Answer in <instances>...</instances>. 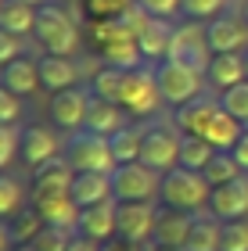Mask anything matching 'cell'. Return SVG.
Masks as SVG:
<instances>
[{
	"label": "cell",
	"instance_id": "obj_1",
	"mask_svg": "<svg viewBox=\"0 0 248 251\" xmlns=\"http://www.w3.org/2000/svg\"><path fill=\"white\" fill-rule=\"evenodd\" d=\"M94 43H97V54L105 65H115V68H137L140 58V47H137V32H133L119 15L111 18H97L94 25Z\"/></svg>",
	"mask_w": 248,
	"mask_h": 251
},
{
	"label": "cell",
	"instance_id": "obj_2",
	"mask_svg": "<svg viewBox=\"0 0 248 251\" xmlns=\"http://www.w3.org/2000/svg\"><path fill=\"white\" fill-rule=\"evenodd\" d=\"M162 201L165 208H180V212H205L212 201V183L205 179V173L176 165L173 173L162 176Z\"/></svg>",
	"mask_w": 248,
	"mask_h": 251
},
{
	"label": "cell",
	"instance_id": "obj_3",
	"mask_svg": "<svg viewBox=\"0 0 248 251\" xmlns=\"http://www.w3.org/2000/svg\"><path fill=\"white\" fill-rule=\"evenodd\" d=\"M32 36L40 40L43 54H61V58H72L80 50V25L72 22V15L58 4H43L36 11V29Z\"/></svg>",
	"mask_w": 248,
	"mask_h": 251
},
{
	"label": "cell",
	"instance_id": "obj_4",
	"mask_svg": "<svg viewBox=\"0 0 248 251\" xmlns=\"http://www.w3.org/2000/svg\"><path fill=\"white\" fill-rule=\"evenodd\" d=\"M119 104L130 119H148L159 111L162 104V90H159V72L155 68H126V79H122V94H119Z\"/></svg>",
	"mask_w": 248,
	"mask_h": 251
},
{
	"label": "cell",
	"instance_id": "obj_5",
	"mask_svg": "<svg viewBox=\"0 0 248 251\" xmlns=\"http://www.w3.org/2000/svg\"><path fill=\"white\" fill-rule=\"evenodd\" d=\"M65 158L76 173H115L119 162L111 154V140L108 136H97V133H72L69 136V147H65Z\"/></svg>",
	"mask_w": 248,
	"mask_h": 251
},
{
	"label": "cell",
	"instance_id": "obj_6",
	"mask_svg": "<svg viewBox=\"0 0 248 251\" xmlns=\"http://www.w3.org/2000/svg\"><path fill=\"white\" fill-rule=\"evenodd\" d=\"M155 72H159V90H162L165 104L184 108V104H191V100L205 97V86H209L205 72H194V68H187L180 61H162Z\"/></svg>",
	"mask_w": 248,
	"mask_h": 251
},
{
	"label": "cell",
	"instance_id": "obj_7",
	"mask_svg": "<svg viewBox=\"0 0 248 251\" xmlns=\"http://www.w3.org/2000/svg\"><path fill=\"white\" fill-rule=\"evenodd\" d=\"M111 194H115L119 204L126 201H155L162 194V176L148 169L144 162H130V165H119L111 173Z\"/></svg>",
	"mask_w": 248,
	"mask_h": 251
},
{
	"label": "cell",
	"instance_id": "obj_8",
	"mask_svg": "<svg viewBox=\"0 0 248 251\" xmlns=\"http://www.w3.org/2000/svg\"><path fill=\"white\" fill-rule=\"evenodd\" d=\"M180 144H184L180 129H173V126H151V129H144L140 162L148 169H155L159 176H165L180 165Z\"/></svg>",
	"mask_w": 248,
	"mask_h": 251
},
{
	"label": "cell",
	"instance_id": "obj_9",
	"mask_svg": "<svg viewBox=\"0 0 248 251\" xmlns=\"http://www.w3.org/2000/svg\"><path fill=\"white\" fill-rule=\"evenodd\" d=\"M169 61H180V65H187V68H194V72H209V65H212V47H209L205 25H198V22L176 25Z\"/></svg>",
	"mask_w": 248,
	"mask_h": 251
},
{
	"label": "cell",
	"instance_id": "obj_10",
	"mask_svg": "<svg viewBox=\"0 0 248 251\" xmlns=\"http://www.w3.org/2000/svg\"><path fill=\"white\" fill-rule=\"evenodd\" d=\"M155 226H159V208L155 201H126L119 204V241L126 244H151Z\"/></svg>",
	"mask_w": 248,
	"mask_h": 251
},
{
	"label": "cell",
	"instance_id": "obj_11",
	"mask_svg": "<svg viewBox=\"0 0 248 251\" xmlns=\"http://www.w3.org/2000/svg\"><path fill=\"white\" fill-rule=\"evenodd\" d=\"M90 97H94V90H86V86H69L61 94H54L51 97V122L69 129V133H80L86 126Z\"/></svg>",
	"mask_w": 248,
	"mask_h": 251
},
{
	"label": "cell",
	"instance_id": "obj_12",
	"mask_svg": "<svg viewBox=\"0 0 248 251\" xmlns=\"http://www.w3.org/2000/svg\"><path fill=\"white\" fill-rule=\"evenodd\" d=\"M205 36L212 54H245L248 50V22L223 11L220 18L205 22Z\"/></svg>",
	"mask_w": 248,
	"mask_h": 251
},
{
	"label": "cell",
	"instance_id": "obj_13",
	"mask_svg": "<svg viewBox=\"0 0 248 251\" xmlns=\"http://www.w3.org/2000/svg\"><path fill=\"white\" fill-rule=\"evenodd\" d=\"M173 36H176V29L169 25V18L144 15V22L137 25V47H140V58H144V61H159V65L169 61Z\"/></svg>",
	"mask_w": 248,
	"mask_h": 251
},
{
	"label": "cell",
	"instance_id": "obj_14",
	"mask_svg": "<svg viewBox=\"0 0 248 251\" xmlns=\"http://www.w3.org/2000/svg\"><path fill=\"white\" fill-rule=\"evenodd\" d=\"M18 154L29 169H40V165L54 162V158H61V140H58V133H54L51 126H26V129H22Z\"/></svg>",
	"mask_w": 248,
	"mask_h": 251
},
{
	"label": "cell",
	"instance_id": "obj_15",
	"mask_svg": "<svg viewBox=\"0 0 248 251\" xmlns=\"http://www.w3.org/2000/svg\"><path fill=\"white\" fill-rule=\"evenodd\" d=\"M209 212L223 223H238L248 219V173L238 176L234 183H223V187H212V201H209Z\"/></svg>",
	"mask_w": 248,
	"mask_h": 251
},
{
	"label": "cell",
	"instance_id": "obj_16",
	"mask_svg": "<svg viewBox=\"0 0 248 251\" xmlns=\"http://www.w3.org/2000/svg\"><path fill=\"white\" fill-rule=\"evenodd\" d=\"M76 233L86 237V241H97V244H108L111 237H119V201H105V204H94V208H83Z\"/></svg>",
	"mask_w": 248,
	"mask_h": 251
},
{
	"label": "cell",
	"instance_id": "obj_17",
	"mask_svg": "<svg viewBox=\"0 0 248 251\" xmlns=\"http://www.w3.org/2000/svg\"><path fill=\"white\" fill-rule=\"evenodd\" d=\"M32 208L40 212L43 226H61V230H76L83 215L72 194H32Z\"/></svg>",
	"mask_w": 248,
	"mask_h": 251
},
{
	"label": "cell",
	"instance_id": "obj_18",
	"mask_svg": "<svg viewBox=\"0 0 248 251\" xmlns=\"http://www.w3.org/2000/svg\"><path fill=\"white\" fill-rule=\"evenodd\" d=\"M126 111H122V104H115V100H105V97H90V111H86V133H97V136H115L126 129Z\"/></svg>",
	"mask_w": 248,
	"mask_h": 251
},
{
	"label": "cell",
	"instance_id": "obj_19",
	"mask_svg": "<svg viewBox=\"0 0 248 251\" xmlns=\"http://www.w3.org/2000/svg\"><path fill=\"white\" fill-rule=\"evenodd\" d=\"M216 111H220L216 97H198V100H191V104L173 111V126L180 133H187V136H205L209 122L216 119Z\"/></svg>",
	"mask_w": 248,
	"mask_h": 251
},
{
	"label": "cell",
	"instance_id": "obj_20",
	"mask_svg": "<svg viewBox=\"0 0 248 251\" xmlns=\"http://www.w3.org/2000/svg\"><path fill=\"white\" fill-rule=\"evenodd\" d=\"M76 169L69 165V158H54V162L32 169V194H72Z\"/></svg>",
	"mask_w": 248,
	"mask_h": 251
},
{
	"label": "cell",
	"instance_id": "obj_21",
	"mask_svg": "<svg viewBox=\"0 0 248 251\" xmlns=\"http://www.w3.org/2000/svg\"><path fill=\"white\" fill-rule=\"evenodd\" d=\"M72 201L80 208H94V204L115 201V194H111V173H76Z\"/></svg>",
	"mask_w": 248,
	"mask_h": 251
},
{
	"label": "cell",
	"instance_id": "obj_22",
	"mask_svg": "<svg viewBox=\"0 0 248 251\" xmlns=\"http://www.w3.org/2000/svg\"><path fill=\"white\" fill-rule=\"evenodd\" d=\"M0 86H7L11 94H18V97L36 94V90L43 86V83H40V61L18 58V61L4 65V68H0Z\"/></svg>",
	"mask_w": 248,
	"mask_h": 251
},
{
	"label": "cell",
	"instance_id": "obj_23",
	"mask_svg": "<svg viewBox=\"0 0 248 251\" xmlns=\"http://www.w3.org/2000/svg\"><path fill=\"white\" fill-rule=\"evenodd\" d=\"M76 79H80V68H76L72 58H61V54H43L40 58V83H43V90L61 94V90L76 86Z\"/></svg>",
	"mask_w": 248,
	"mask_h": 251
},
{
	"label": "cell",
	"instance_id": "obj_24",
	"mask_svg": "<svg viewBox=\"0 0 248 251\" xmlns=\"http://www.w3.org/2000/svg\"><path fill=\"white\" fill-rule=\"evenodd\" d=\"M220 241H223V219H216L209 208L191 215L187 251H220Z\"/></svg>",
	"mask_w": 248,
	"mask_h": 251
},
{
	"label": "cell",
	"instance_id": "obj_25",
	"mask_svg": "<svg viewBox=\"0 0 248 251\" xmlns=\"http://www.w3.org/2000/svg\"><path fill=\"white\" fill-rule=\"evenodd\" d=\"M187 233H191V212L180 208H165L159 212V226H155V241L159 248H187Z\"/></svg>",
	"mask_w": 248,
	"mask_h": 251
},
{
	"label": "cell",
	"instance_id": "obj_26",
	"mask_svg": "<svg viewBox=\"0 0 248 251\" xmlns=\"http://www.w3.org/2000/svg\"><path fill=\"white\" fill-rule=\"evenodd\" d=\"M205 79H209L212 90H220V94L230 90V86H238V83H245V79H248L245 54H212V65H209Z\"/></svg>",
	"mask_w": 248,
	"mask_h": 251
},
{
	"label": "cell",
	"instance_id": "obj_27",
	"mask_svg": "<svg viewBox=\"0 0 248 251\" xmlns=\"http://www.w3.org/2000/svg\"><path fill=\"white\" fill-rule=\"evenodd\" d=\"M36 4H29V0H7L4 11H0V29L15 32V36H29L32 29H36Z\"/></svg>",
	"mask_w": 248,
	"mask_h": 251
},
{
	"label": "cell",
	"instance_id": "obj_28",
	"mask_svg": "<svg viewBox=\"0 0 248 251\" xmlns=\"http://www.w3.org/2000/svg\"><path fill=\"white\" fill-rule=\"evenodd\" d=\"M212 154H216V147H212L209 140H201V136H187V133H184V144H180V165H184V169L205 173V165L212 162Z\"/></svg>",
	"mask_w": 248,
	"mask_h": 251
},
{
	"label": "cell",
	"instance_id": "obj_29",
	"mask_svg": "<svg viewBox=\"0 0 248 251\" xmlns=\"http://www.w3.org/2000/svg\"><path fill=\"white\" fill-rule=\"evenodd\" d=\"M140 147H144V129H137V126H126L122 133L111 136V154L119 165L140 162Z\"/></svg>",
	"mask_w": 248,
	"mask_h": 251
},
{
	"label": "cell",
	"instance_id": "obj_30",
	"mask_svg": "<svg viewBox=\"0 0 248 251\" xmlns=\"http://www.w3.org/2000/svg\"><path fill=\"white\" fill-rule=\"evenodd\" d=\"M238 176H245V169L238 165V158L230 151H216L212 154V162L205 165V179L212 187H223V183H234Z\"/></svg>",
	"mask_w": 248,
	"mask_h": 251
},
{
	"label": "cell",
	"instance_id": "obj_31",
	"mask_svg": "<svg viewBox=\"0 0 248 251\" xmlns=\"http://www.w3.org/2000/svg\"><path fill=\"white\" fill-rule=\"evenodd\" d=\"M122 79H126V68H115V65H105L94 72V97H105V100H115L119 104V94H122Z\"/></svg>",
	"mask_w": 248,
	"mask_h": 251
},
{
	"label": "cell",
	"instance_id": "obj_32",
	"mask_svg": "<svg viewBox=\"0 0 248 251\" xmlns=\"http://www.w3.org/2000/svg\"><path fill=\"white\" fill-rule=\"evenodd\" d=\"M76 241V230H61V226H43V230L36 233V241H32L29 248L32 251H69Z\"/></svg>",
	"mask_w": 248,
	"mask_h": 251
},
{
	"label": "cell",
	"instance_id": "obj_33",
	"mask_svg": "<svg viewBox=\"0 0 248 251\" xmlns=\"http://www.w3.org/2000/svg\"><path fill=\"white\" fill-rule=\"evenodd\" d=\"M220 104H223L227 115H234V119L248 129V79H245V83H238V86H230V90H223V94H220Z\"/></svg>",
	"mask_w": 248,
	"mask_h": 251
},
{
	"label": "cell",
	"instance_id": "obj_34",
	"mask_svg": "<svg viewBox=\"0 0 248 251\" xmlns=\"http://www.w3.org/2000/svg\"><path fill=\"white\" fill-rule=\"evenodd\" d=\"M227 11V0H180V15L191 22H212Z\"/></svg>",
	"mask_w": 248,
	"mask_h": 251
},
{
	"label": "cell",
	"instance_id": "obj_35",
	"mask_svg": "<svg viewBox=\"0 0 248 251\" xmlns=\"http://www.w3.org/2000/svg\"><path fill=\"white\" fill-rule=\"evenodd\" d=\"M22 212V187L11 176H0V219H15Z\"/></svg>",
	"mask_w": 248,
	"mask_h": 251
},
{
	"label": "cell",
	"instance_id": "obj_36",
	"mask_svg": "<svg viewBox=\"0 0 248 251\" xmlns=\"http://www.w3.org/2000/svg\"><path fill=\"white\" fill-rule=\"evenodd\" d=\"M40 230H43V219H40V212L32 208V212H18V215H15L11 237H15V241H22V244H32Z\"/></svg>",
	"mask_w": 248,
	"mask_h": 251
},
{
	"label": "cell",
	"instance_id": "obj_37",
	"mask_svg": "<svg viewBox=\"0 0 248 251\" xmlns=\"http://www.w3.org/2000/svg\"><path fill=\"white\" fill-rule=\"evenodd\" d=\"M220 251H248V219L223 223V241Z\"/></svg>",
	"mask_w": 248,
	"mask_h": 251
},
{
	"label": "cell",
	"instance_id": "obj_38",
	"mask_svg": "<svg viewBox=\"0 0 248 251\" xmlns=\"http://www.w3.org/2000/svg\"><path fill=\"white\" fill-rule=\"evenodd\" d=\"M18 147H22V133L15 126H0V173L11 165V158H15Z\"/></svg>",
	"mask_w": 248,
	"mask_h": 251
},
{
	"label": "cell",
	"instance_id": "obj_39",
	"mask_svg": "<svg viewBox=\"0 0 248 251\" xmlns=\"http://www.w3.org/2000/svg\"><path fill=\"white\" fill-rule=\"evenodd\" d=\"M18 119H22V97L0 86V126H15Z\"/></svg>",
	"mask_w": 248,
	"mask_h": 251
},
{
	"label": "cell",
	"instance_id": "obj_40",
	"mask_svg": "<svg viewBox=\"0 0 248 251\" xmlns=\"http://www.w3.org/2000/svg\"><path fill=\"white\" fill-rule=\"evenodd\" d=\"M18 58H22V36L0 29V68L11 65V61H18Z\"/></svg>",
	"mask_w": 248,
	"mask_h": 251
},
{
	"label": "cell",
	"instance_id": "obj_41",
	"mask_svg": "<svg viewBox=\"0 0 248 251\" xmlns=\"http://www.w3.org/2000/svg\"><path fill=\"white\" fill-rule=\"evenodd\" d=\"M133 4H140L155 18H173V15H180V0H133Z\"/></svg>",
	"mask_w": 248,
	"mask_h": 251
},
{
	"label": "cell",
	"instance_id": "obj_42",
	"mask_svg": "<svg viewBox=\"0 0 248 251\" xmlns=\"http://www.w3.org/2000/svg\"><path fill=\"white\" fill-rule=\"evenodd\" d=\"M230 154H234V158H238V165H241V169H245V173H248V129H245V133L238 136V144H234V147H230Z\"/></svg>",
	"mask_w": 248,
	"mask_h": 251
},
{
	"label": "cell",
	"instance_id": "obj_43",
	"mask_svg": "<svg viewBox=\"0 0 248 251\" xmlns=\"http://www.w3.org/2000/svg\"><path fill=\"white\" fill-rule=\"evenodd\" d=\"M69 251H105V244H97V241H86V237H76Z\"/></svg>",
	"mask_w": 248,
	"mask_h": 251
},
{
	"label": "cell",
	"instance_id": "obj_44",
	"mask_svg": "<svg viewBox=\"0 0 248 251\" xmlns=\"http://www.w3.org/2000/svg\"><path fill=\"white\" fill-rule=\"evenodd\" d=\"M7 248H11V230L0 223V251H7Z\"/></svg>",
	"mask_w": 248,
	"mask_h": 251
},
{
	"label": "cell",
	"instance_id": "obj_45",
	"mask_svg": "<svg viewBox=\"0 0 248 251\" xmlns=\"http://www.w3.org/2000/svg\"><path fill=\"white\" fill-rule=\"evenodd\" d=\"M151 251H187V248H159V244H151Z\"/></svg>",
	"mask_w": 248,
	"mask_h": 251
},
{
	"label": "cell",
	"instance_id": "obj_46",
	"mask_svg": "<svg viewBox=\"0 0 248 251\" xmlns=\"http://www.w3.org/2000/svg\"><path fill=\"white\" fill-rule=\"evenodd\" d=\"M245 72H248V50H245Z\"/></svg>",
	"mask_w": 248,
	"mask_h": 251
},
{
	"label": "cell",
	"instance_id": "obj_47",
	"mask_svg": "<svg viewBox=\"0 0 248 251\" xmlns=\"http://www.w3.org/2000/svg\"><path fill=\"white\" fill-rule=\"evenodd\" d=\"M245 22H248V4H245Z\"/></svg>",
	"mask_w": 248,
	"mask_h": 251
},
{
	"label": "cell",
	"instance_id": "obj_48",
	"mask_svg": "<svg viewBox=\"0 0 248 251\" xmlns=\"http://www.w3.org/2000/svg\"><path fill=\"white\" fill-rule=\"evenodd\" d=\"M4 4H7V0H0V11H4Z\"/></svg>",
	"mask_w": 248,
	"mask_h": 251
},
{
	"label": "cell",
	"instance_id": "obj_49",
	"mask_svg": "<svg viewBox=\"0 0 248 251\" xmlns=\"http://www.w3.org/2000/svg\"><path fill=\"white\" fill-rule=\"evenodd\" d=\"M22 251H32V248H29V244H26V248H22Z\"/></svg>",
	"mask_w": 248,
	"mask_h": 251
}]
</instances>
